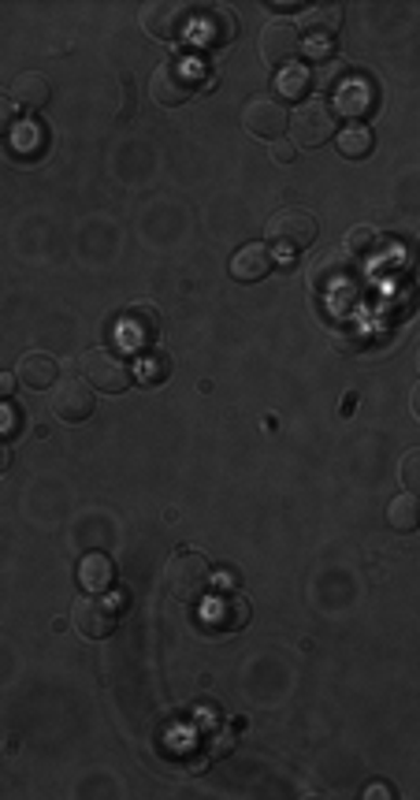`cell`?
I'll use <instances>...</instances> for the list:
<instances>
[{
    "instance_id": "cell-1",
    "label": "cell",
    "mask_w": 420,
    "mask_h": 800,
    "mask_svg": "<svg viewBox=\"0 0 420 800\" xmlns=\"http://www.w3.org/2000/svg\"><path fill=\"white\" fill-rule=\"evenodd\" d=\"M164 585H168V596L175 604H198L208 593V585H213V562L201 551L179 547L168 559V567H164Z\"/></svg>"
},
{
    "instance_id": "cell-2",
    "label": "cell",
    "mask_w": 420,
    "mask_h": 800,
    "mask_svg": "<svg viewBox=\"0 0 420 800\" xmlns=\"http://www.w3.org/2000/svg\"><path fill=\"white\" fill-rule=\"evenodd\" d=\"M268 246H272V254H302V250H309L313 242H317V216L305 213V208L297 205H287L279 208V213L268 220Z\"/></svg>"
},
{
    "instance_id": "cell-3",
    "label": "cell",
    "mask_w": 420,
    "mask_h": 800,
    "mask_svg": "<svg viewBox=\"0 0 420 800\" xmlns=\"http://www.w3.org/2000/svg\"><path fill=\"white\" fill-rule=\"evenodd\" d=\"M78 369H82V377L90 380L98 391H104V395H119V391H127L130 384H135V372H130V365L119 358L116 351H109V346L82 351Z\"/></svg>"
},
{
    "instance_id": "cell-4",
    "label": "cell",
    "mask_w": 420,
    "mask_h": 800,
    "mask_svg": "<svg viewBox=\"0 0 420 800\" xmlns=\"http://www.w3.org/2000/svg\"><path fill=\"white\" fill-rule=\"evenodd\" d=\"M287 127L294 130L291 142L302 145V150H320L335 138V112H331L328 101H302L294 109V116L287 119Z\"/></svg>"
},
{
    "instance_id": "cell-5",
    "label": "cell",
    "mask_w": 420,
    "mask_h": 800,
    "mask_svg": "<svg viewBox=\"0 0 420 800\" xmlns=\"http://www.w3.org/2000/svg\"><path fill=\"white\" fill-rule=\"evenodd\" d=\"M72 625L82 640L112 637L119 625V604H112V599H104V596H90V593L78 596L72 604Z\"/></svg>"
},
{
    "instance_id": "cell-6",
    "label": "cell",
    "mask_w": 420,
    "mask_h": 800,
    "mask_svg": "<svg viewBox=\"0 0 420 800\" xmlns=\"http://www.w3.org/2000/svg\"><path fill=\"white\" fill-rule=\"evenodd\" d=\"M198 90V75H190V67L182 60H164L161 67L153 72V82H149V93H153L156 104L164 109H179L194 98Z\"/></svg>"
},
{
    "instance_id": "cell-7",
    "label": "cell",
    "mask_w": 420,
    "mask_h": 800,
    "mask_svg": "<svg viewBox=\"0 0 420 800\" xmlns=\"http://www.w3.org/2000/svg\"><path fill=\"white\" fill-rule=\"evenodd\" d=\"M142 30L156 41H182L190 34V23H194V12L187 4H171V0H161V4H145L142 15H138Z\"/></svg>"
},
{
    "instance_id": "cell-8",
    "label": "cell",
    "mask_w": 420,
    "mask_h": 800,
    "mask_svg": "<svg viewBox=\"0 0 420 800\" xmlns=\"http://www.w3.org/2000/svg\"><path fill=\"white\" fill-rule=\"evenodd\" d=\"M234 38H239V20L224 4L201 8V15H194V23H190V41L201 49H227Z\"/></svg>"
},
{
    "instance_id": "cell-9",
    "label": "cell",
    "mask_w": 420,
    "mask_h": 800,
    "mask_svg": "<svg viewBox=\"0 0 420 800\" xmlns=\"http://www.w3.org/2000/svg\"><path fill=\"white\" fill-rule=\"evenodd\" d=\"M93 391L86 380L78 377H67V380H56L52 384V414L60 417L64 424H82L93 417Z\"/></svg>"
},
{
    "instance_id": "cell-10",
    "label": "cell",
    "mask_w": 420,
    "mask_h": 800,
    "mask_svg": "<svg viewBox=\"0 0 420 800\" xmlns=\"http://www.w3.org/2000/svg\"><path fill=\"white\" fill-rule=\"evenodd\" d=\"M250 599L239 596V593H216L205 599V607H201V622L208 625V630L216 633H239L246 630L250 622Z\"/></svg>"
},
{
    "instance_id": "cell-11",
    "label": "cell",
    "mask_w": 420,
    "mask_h": 800,
    "mask_svg": "<svg viewBox=\"0 0 420 800\" xmlns=\"http://www.w3.org/2000/svg\"><path fill=\"white\" fill-rule=\"evenodd\" d=\"M119 343L130 346V351H149V346L156 343V335H161V309L156 306H145V302H138V306H130L124 317H119Z\"/></svg>"
},
{
    "instance_id": "cell-12",
    "label": "cell",
    "mask_w": 420,
    "mask_h": 800,
    "mask_svg": "<svg viewBox=\"0 0 420 800\" xmlns=\"http://www.w3.org/2000/svg\"><path fill=\"white\" fill-rule=\"evenodd\" d=\"M287 109L276 98L260 93V98H250L246 109H242V127L250 130L253 138H265V142H276L279 135L287 130Z\"/></svg>"
},
{
    "instance_id": "cell-13",
    "label": "cell",
    "mask_w": 420,
    "mask_h": 800,
    "mask_svg": "<svg viewBox=\"0 0 420 800\" xmlns=\"http://www.w3.org/2000/svg\"><path fill=\"white\" fill-rule=\"evenodd\" d=\"M257 49H260L265 67H276L279 72V67L294 64V56L302 52V38H297L294 23H268L257 38Z\"/></svg>"
},
{
    "instance_id": "cell-14",
    "label": "cell",
    "mask_w": 420,
    "mask_h": 800,
    "mask_svg": "<svg viewBox=\"0 0 420 800\" xmlns=\"http://www.w3.org/2000/svg\"><path fill=\"white\" fill-rule=\"evenodd\" d=\"M331 98H335L331 112H343V116L361 124V116H369L376 109V86H372V78H365V75H349L335 86Z\"/></svg>"
},
{
    "instance_id": "cell-15",
    "label": "cell",
    "mask_w": 420,
    "mask_h": 800,
    "mask_svg": "<svg viewBox=\"0 0 420 800\" xmlns=\"http://www.w3.org/2000/svg\"><path fill=\"white\" fill-rule=\"evenodd\" d=\"M354 276H357V265L346 250H328V254H320L309 265V283L317 287V291H339V287H346Z\"/></svg>"
},
{
    "instance_id": "cell-16",
    "label": "cell",
    "mask_w": 420,
    "mask_h": 800,
    "mask_svg": "<svg viewBox=\"0 0 420 800\" xmlns=\"http://www.w3.org/2000/svg\"><path fill=\"white\" fill-rule=\"evenodd\" d=\"M343 26V4H313L297 15V38L302 41H335Z\"/></svg>"
},
{
    "instance_id": "cell-17",
    "label": "cell",
    "mask_w": 420,
    "mask_h": 800,
    "mask_svg": "<svg viewBox=\"0 0 420 800\" xmlns=\"http://www.w3.org/2000/svg\"><path fill=\"white\" fill-rule=\"evenodd\" d=\"M272 246H265V242H250V246H242L239 254L231 257V276L239 283H260L265 276H272Z\"/></svg>"
},
{
    "instance_id": "cell-18",
    "label": "cell",
    "mask_w": 420,
    "mask_h": 800,
    "mask_svg": "<svg viewBox=\"0 0 420 800\" xmlns=\"http://www.w3.org/2000/svg\"><path fill=\"white\" fill-rule=\"evenodd\" d=\"M15 380H20L23 388L30 391H46L60 380V365L52 354H41V351H30L23 354L20 365H15Z\"/></svg>"
},
{
    "instance_id": "cell-19",
    "label": "cell",
    "mask_w": 420,
    "mask_h": 800,
    "mask_svg": "<svg viewBox=\"0 0 420 800\" xmlns=\"http://www.w3.org/2000/svg\"><path fill=\"white\" fill-rule=\"evenodd\" d=\"M12 101H15V109L41 112V109H46V104L52 101V86H49V78L41 75V72H23V75H15V82H12Z\"/></svg>"
},
{
    "instance_id": "cell-20",
    "label": "cell",
    "mask_w": 420,
    "mask_h": 800,
    "mask_svg": "<svg viewBox=\"0 0 420 800\" xmlns=\"http://www.w3.org/2000/svg\"><path fill=\"white\" fill-rule=\"evenodd\" d=\"M112 581H116V567H112L109 555L93 551L78 562V585H82L90 596H104L112 588Z\"/></svg>"
},
{
    "instance_id": "cell-21",
    "label": "cell",
    "mask_w": 420,
    "mask_h": 800,
    "mask_svg": "<svg viewBox=\"0 0 420 800\" xmlns=\"http://www.w3.org/2000/svg\"><path fill=\"white\" fill-rule=\"evenodd\" d=\"M335 150L346 156V161H365L376 150V135L365 124H346L343 130H335Z\"/></svg>"
},
{
    "instance_id": "cell-22",
    "label": "cell",
    "mask_w": 420,
    "mask_h": 800,
    "mask_svg": "<svg viewBox=\"0 0 420 800\" xmlns=\"http://www.w3.org/2000/svg\"><path fill=\"white\" fill-rule=\"evenodd\" d=\"M313 90V75L305 64H287L276 72V101H305Z\"/></svg>"
},
{
    "instance_id": "cell-23",
    "label": "cell",
    "mask_w": 420,
    "mask_h": 800,
    "mask_svg": "<svg viewBox=\"0 0 420 800\" xmlns=\"http://www.w3.org/2000/svg\"><path fill=\"white\" fill-rule=\"evenodd\" d=\"M130 372H135L138 384H145V388H161L164 380L171 377V361H168V354H164V351L149 346V351L138 354V365H135V369H130Z\"/></svg>"
},
{
    "instance_id": "cell-24",
    "label": "cell",
    "mask_w": 420,
    "mask_h": 800,
    "mask_svg": "<svg viewBox=\"0 0 420 800\" xmlns=\"http://www.w3.org/2000/svg\"><path fill=\"white\" fill-rule=\"evenodd\" d=\"M12 150H15V156H23V161H34V156L46 150V127L34 124V119L12 127Z\"/></svg>"
},
{
    "instance_id": "cell-25",
    "label": "cell",
    "mask_w": 420,
    "mask_h": 800,
    "mask_svg": "<svg viewBox=\"0 0 420 800\" xmlns=\"http://www.w3.org/2000/svg\"><path fill=\"white\" fill-rule=\"evenodd\" d=\"M387 521L395 533H413L420 525V507H417V495L413 492H402L398 499H391L387 507Z\"/></svg>"
},
{
    "instance_id": "cell-26",
    "label": "cell",
    "mask_w": 420,
    "mask_h": 800,
    "mask_svg": "<svg viewBox=\"0 0 420 800\" xmlns=\"http://www.w3.org/2000/svg\"><path fill=\"white\" fill-rule=\"evenodd\" d=\"M380 231L372 228V224H357V228L346 231V254L349 257H372L376 250H380Z\"/></svg>"
},
{
    "instance_id": "cell-27",
    "label": "cell",
    "mask_w": 420,
    "mask_h": 800,
    "mask_svg": "<svg viewBox=\"0 0 420 800\" xmlns=\"http://www.w3.org/2000/svg\"><path fill=\"white\" fill-rule=\"evenodd\" d=\"M343 72H346V64H331V60H323V64L317 67V72H309L313 75V86H320V90H331L335 93V86L343 82Z\"/></svg>"
},
{
    "instance_id": "cell-28",
    "label": "cell",
    "mask_w": 420,
    "mask_h": 800,
    "mask_svg": "<svg viewBox=\"0 0 420 800\" xmlns=\"http://www.w3.org/2000/svg\"><path fill=\"white\" fill-rule=\"evenodd\" d=\"M402 484H406V492H417L420 484V450H406V458H402V469H398Z\"/></svg>"
},
{
    "instance_id": "cell-29",
    "label": "cell",
    "mask_w": 420,
    "mask_h": 800,
    "mask_svg": "<svg viewBox=\"0 0 420 800\" xmlns=\"http://www.w3.org/2000/svg\"><path fill=\"white\" fill-rule=\"evenodd\" d=\"M12 127H15V101H12V93L0 90V138H4Z\"/></svg>"
},
{
    "instance_id": "cell-30",
    "label": "cell",
    "mask_w": 420,
    "mask_h": 800,
    "mask_svg": "<svg viewBox=\"0 0 420 800\" xmlns=\"http://www.w3.org/2000/svg\"><path fill=\"white\" fill-rule=\"evenodd\" d=\"M294 156H297V145L291 142V138H276V142H272V161L276 164H294Z\"/></svg>"
},
{
    "instance_id": "cell-31",
    "label": "cell",
    "mask_w": 420,
    "mask_h": 800,
    "mask_svg": "<svg viewBox=\"0 0 420 800\" xmlns=\"http://www.w3.org/2000/svg\"><path fill=\"white\" fill-rule=\"evenodd\" d=\"M15 384H20V380H15V372H0V398H12Z\"/></svg>"
},
{
    "instance_id": "cell-32",
    "label": "cell",
    "mask_w": 420,
    "mask_h": 800,
    "mask_svg": "<svg viewBox=\"0 0 420 800\" xmlns=\"http://www.w3.org/2000/svg\"><path fill=\"white\" fill-rule=\"evenodd\" d=\"M0 469H8V447H0Z\"/></svg>"
}]
</instances>
